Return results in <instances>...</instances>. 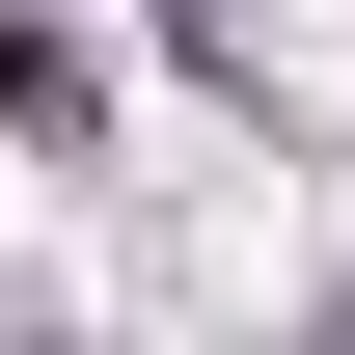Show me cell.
Here are the masks:
<instances>
[{
	"label": "cell",
	"mask_w": 355,
	"mask_h": 355,
	"mask_svg": "<svg viewBox=\"0 0 355 355\" xmlns=\"http://www.w3.org/2000/svg\"><path fill=\"white\" fill-rule=\"evenodd\" d=\"M301 355H355V301H301Z\"/></svg>",
	"instance_id": "6da1fadb"
}]
</instances>
